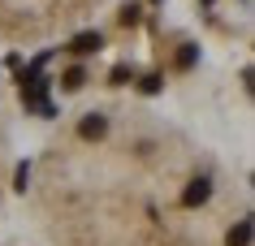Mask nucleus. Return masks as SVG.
Masks as SVG:
<instances>
[{"label": "nucleus", "instance_id": "obj_1", "mask_svg": "<svg viewBox=\"0 0 255 246\" xmlns=\"http://www.w3.org/2000/svg\"><path fill=\"white\" fill-rule=\"evenodd\" d=\"M22 203L39 246H255L251 194L229 156L130 95L61 117Z\"/></svg>", "mask_w": 255, "mask_h": 246}, {"label": "nucleus", "instance_id": "obj_2", "mask_svg": "<svg viewBox=\"0 0 255 246\" xmlns=\"http://www.w3.org/2000/svg\"><path fill=\"white\" fill-rule=\"evenodd\" d=\"M113 0H0V48H48L74 39Z\"/></svg>", "mask_w": 255, "mask_h": 246}, {"label": "nucleus", "instance_id": "obj_3", "mask_svg": "<svg viewBox=\"0 0 255 246\" xmlns=\"http://www.w3.org/2000/svg\"><path fill=\"white\" fill-rule=\"evenodd\" d=\"M13 177H17V151H13V104L0 82V225L13 203Z\"/></svg>", "mask_w": 255, "mask_h": 246}]
</instances>
